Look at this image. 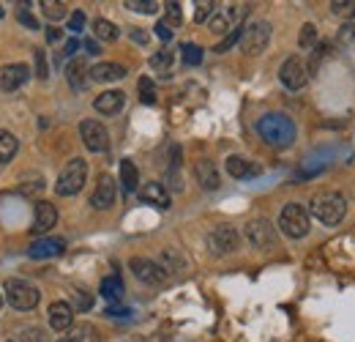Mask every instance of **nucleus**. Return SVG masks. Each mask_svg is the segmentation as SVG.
<instances>
[{"label":"nucleus","instance_id":"nucleus-1","mask_svg":"<svg viewBox=\"0 0 355 342\" xmlns=\"http://www.w3.org/2000/svg\"><path fill=\"white\" fill-rule=\"evenodd\" d=\"M257 134L273 148H287L295 142V124L282 113H268L257 121Z\"/></svg>","mask_w":355,"mask_h":342},{"label":"nucleus","instance_id":"nucleus-2","mask_svg":"<svg viewBox=\"0 0 355 342\" xmlns=\"http://www.w3.org/2000/svg\"><path fill=\"white\" fill-rule=\"evenodd\" d=\"M311 214H314V219H320L322 225L334 227V225H339V222L345 219V214H347V203H345V197L336 195V192H322V195L314 197V203H311Z\"/></svg>","mask_w":355,"mask_h":342},{"label":"nucleus","instance_id":"nucleus-3","mask_svg":"<svg viewBox=\"0 0 355 342\" xmlns=\"http://www.w3.org/2000/svg\"><path fill=\"white\" fill-rule=\"evenodd\" d=\"M85 178H88V165H85V159H71L60 175H58V184H55V192L60 195V197H71V195H77L83 186H85Z\"/></svg>","mask_w":355,"mask_h":342},{"label":"nucleus","instance_id":"nucleus-4","mask_svg":"<svg viewBox=\"0 0 355 342\" xmlns=\"http://www.w3.org/2000/svg\"><path fill=\"white\" fill-rule=\"evenodd\" d=\"M279 227L284 236L290 238H304L309 233V211L298 203H290L282 209V216H279Z\"/></svg>","mask_w":355,"mask_h":342},{"label":"nucleus","instance_id":"nucleus-5","mask_svg":"<svg viewBox=\"0 0 355 342\" xmlns=\"http://www.w3.org/2000/svg\"><path fill=\"white\" fill-rule=\"evenodd\" d=\"M3 291H6V299L14 309L25 312V309H33L39 304V291L25 279H6Z\"/></svg>","mask_w":355,"mask_h":342},{"label":"nucleus","instance_id":"nucleus-6","mask_svg":"<svg viewBox=\"0 0 355 342\" xmlns=\"http://www.w3.org/2000/svg\"><path fill=\"white\" fill-rule=\"evenodd\" d=\"M268 42H270V25L268 22H254L241 33V49L246 55H260L268 47Z\"/></svg>","mask_w":355,"mask_h":342},{"label":"nucleus","instance_id":"nucleus-7","mask_svg":"<svg viewBox=\"0 0 355 342\" xmlns=\"http://www.w3.org/2000/svg\"><path fill=\"white\" fill-rule=\"evenodd\" d=\"M249 14V6L246 3H235V6H227V11H219L211 17V31L214 33H232L235 28H241V19Z\"/></svg>","mask_w":355,"mask_h":342},{"label":"nucleus","instance_id":"nucleus-8","mask_svg":"<svg viewBox=\"0 0 355 342\" xmlns=\"http://www.w3.org/2000/svg\"><path fill=\"white\" fill-rule=\"evenodd\" d=\"M279 80L282 86L290 88V90H301L309 80V72H306V63L301 58H287L279 69Z\"/></svg>","mask_w":355,"mask_h":342},{"label":"nucleus","instance_id":"nucleus-9","mask_svg":"<svg viewBox=\"0 0 355 342\" xmlns=\"http://www.w3.org/2000/svg\"><path fill=\"white\" fill-rule=\"evenodd\" d=\"M208 247L214 255H230L238 250V233L235 227L230 225H216L211 233H208Z\"/></svg>","mask_w":355,"mask_h":342},{"label":"nucleus","instance_id":"nucleus-10","mask_svg":"<svg viewBox=\"0 0 355 342\" xmlns=\"http://www.w3.org/2000/svg\"><path fill=\"white\" fill-rule=\"evenodd\" d=\"M80 137L93 154H101V151L110 148V134H107L104 124H98V121H83L80 124Z\"/></svg>","mask_w":355,"mask_h":342},{"label":"nucleus","instance_id":"nucleus-11","mask_svg":"<svg viewBox=\"0 0 355 342\" xmlns=\"http://www.w3.org/2000/svg\"><path fill=\"white\" fill-rule=\"evenodd\" d=\"M246 238H249L252 247L268 250V247L276 241V230H273V225H270L268 219H254V222L246 225Z\"/></svg>","mask_w":355,"mask_h":342},{"label":"nucleus","instance_id":"nucleus-12","mask_svg":"<svg viewBox=\"0 0 355 342\" xmlns=\"http://www.w3.org/2000/svg\"><path fill=\"white\" fill-rule=\"evenodd\" d=\"M129 266H132L134 277H137L139 282H148V285H159V282H164V268H162L159 263L148 260V257H132Z\"/></svg>","mask_w":355,"mask_h":342},{"label":"nucleus","instance_id":"nucleus-13","mask_svg":"<svg viewBox=\"0 0 355 342\" xmlns=\"http://www.w3.org/2000/svg\"><path fill=\"white\" fill-rule=\"evenodd\" d=\"M28 77H31V69L25 63H11V66H6L0 72V90L3 93H14V90H19L28 83Z\"/></svg>","mask_w":355,"mask_h":342},{"label":"nucleus","instance_id":"nucleus-14","mask_svg":"<svg viewBox=\"0 0 355 342\" xmlns=\"http://www.w3.org/2000/svg\"><path fill=\"white\" fill-rule=\"evenodd\" d=\"M112 203H115V178L112 175H101L98 184H96V189H93V195H90V206L98 209V211H104Z\"/></svg>","mask_w":355,"mask_h":342},{"label":"nucleus","instance_id":"nucleus-15","mask_svg":"<svg viewBox=\"0 0 355 342\" xmlns=\"http://www.w3.org/2000/svg\"><path fill=\"white\" fill-rule=\"evenodd\" d=\"M46 312H49V326H52L55 332H69V329H71V323H74V309H71V304H66V301H52Z\"/></svg>","mask_w":355,"mask_h":342},{"label":"nucleus","instance_id":"nucleus-16","mask_svg":"<svg viewBox=\"0 0 355 342\" xmlns=\"http://www.w3.org/2000/svg\"><path fill=\"white\" fill-rule=\"evenodd\" d=\"M123 104H126L123 90H104V93L96 96V101H93L96 113H101V115H118V113L123 110Z\"/></svg>","mask_w":355,"mask_h":342},{"label":"nucleus","instance_id":"nucleus-17","mask_svg":"<svg viewBox=\"0 0 355 342\" xmlns=\"http://www.w3.org/2000/svg\"><path fill=\"white\" fill-rule=\"evenodd\" d=\"M63 250H66V241L63 238H39V241H33L31 244V250H28V255L33 257V260H46V257H58L63 255Z\"/></svg>","mask_w":355,"mask_h":342},{"label":"nucleus","instance_id":"nucleus-18","mask_svg":"<svg viewBox=\"0 0 355 342\" xmlns=\"http://www.w3.org/2000/svg\"><path fill=\"white\" fill-rule=\"evenodd\" d=\"M139 197H142L145 203L156 206V209H170V192H167L162 184H156V181L145 184V186L139 189Z\"/></svg>","mask_w":355,"mask_h":342},{"label":"nucleus","instance_id":"nucleus-19","mask_svg":"<svg viewBox=\"0 0 355 342\" xmlns=\"http://www.w3.org/2000/svg\"><path fill=\"white\" fill-rule=\"evenodd\" d=\"M58 222V209L52 203H36V222H33V233L42 236L46 230H52V225Z\"/></svg>","mask_w":355,"mask_h":342},{"label":"nucleus","instance_id":"nucleus-20","mask_svg":"<svg viewBox=\"0 0 355 342\" xmlns=\"http://www.w3.org/2000/svg\"><path fill=\"white\" fill-rule=\"evenodd\" d=\"M123 77H126V69L118 63H98L90 69V80H96V83H115Z\"/></svg>","mask_w":355,"mask_h":342},{"label":"nucleus","instance_id":"nucleus-21","mask_svg":"<svg viewBox=\"0 0 355 342\" xmlns=\"http://www.w3.org/2000/svg\"><path fill=\"white\" fill-rule=\"evenodd\" d=\"M194 175H197V181H200L202 189H219V172H216L211 159H200L194 165Z\"/></svg>","mask_w":355,"mask_h":342},{"label":"nucleus","instance_id":"nucleus-22","mask_svg":"<svg viewBox=\"0 0 355 342\" xmlns=\"http://www.w3.org/2000/svg\"><path fill=\"white\" fill-rule=\"evenodd\" d=\"M66 77H69V86L74 88V90H83V88L88 86L90 69L85 66L83 58H74V60L69 63V69H66Z\"/></svg>","mask_w":355,"mask_h":342},{"label":"nucleus","instance_id":"nucleus-23","mask_svg":"<svg viewBox=\"0 0 355 342\" xmlns=\"http://www.w3.org/2000/svg\"><path fill=\"white\" fill-rule=\"evenodd\" d=\"M227 172H230L232 178L243 181V178L257 175L260 168H257V165H249V159H243V156H230V159H227Z\"/></svg>","mask_w":355,"mask_h":342},{"label":"nucleus","instance_id":"nucleus-24","mask_svg":"<svg viewBox=\"0 0 355 342\" xmlns=\"http://www.w3.org/2000/svg\"><path fill=\"white\" fill-rule=\"evenodd\" d=\"M17 148H19V142H17V137H14L11 131H6V129H0V165H6V162H11V159H14V154H17Z\"/></svg>","mask_w":355,"mask_h":342},{"label":"nucleus","instance_id":"nucleus-25","mask_svg":"<svg viewBox=\"0 0 355 342\" xmlns=\"http://www.w3.org/2000/svg\"><path fill=\"white\" fill-rule=\"evenodd\" d=\"M137 181H139V172L134 168V162L132 159H123L121 162V186H123L126 195H132L134 189H137Z\"/></svg>","mask_w":355,"mask_h":342},{"label":"nucleus","instance_id":"nucleus-26","mask_svg":"<svg viewBox=\"0 0 355 342\" xmlns=\"http://www.w3.org/2000/svg\"><path fill=\"white\" fill-rule=\"evenodd\" d=\"M69 342H98V332L90 323H74L69 329Z\"/></svg>","mask_w":355,"mask_h":342},{"label":"nucleus","instance_id":"nucleus-27","mask_svg":"<svg viewBox=\"0 0 355 342\" xmlns=\"http://www.w3.org/2000/svg\"><path fill=\"white\" fill-rule=\"evenodd\" d=\"M101 296L110 301H118L123 296V282H121V277H104V282H101Z\"/></svg>","mask_w":355,"mask_h":342},{"label":"nucleus","instance_id":"nucleus-28","mask_svg":"<svg viewBox=\"0 0 355 342\" xmlns=\"http://www.w3.org/2000/svg\"><path fill=\"white\" fill-rule=\"evenodd\" d=\"M93 33H96V39H101V42H115V39L121 36V31H118L110 19H96V22H93Z\"/></svg>","mask_w":355,"mask_h":342},{"label":"nucleus","instance_id":"nucleus-29","mask_svg":"<svg viewBox=\"0 0 355 342\" xmlns=\"http://www.w3.org/2000/svg\"><path fill=\"white\" fill-rule=\"evenodd\" d=\"M150 66H153V72H159L162 77H167V74H170V69H173V52H170V49L156 52V55L150 58Z\"/></svg>","mask_w":355,"mask_h":342},{"label":"nucleus","instance_id":"nucleus-30","mask_svg":"<svg viewBox=\"0 0 355 342\" xmlns=\"http://www.w3.org/2000/svg\"><path fill=\"white\" fill-rule=\"evenodd\" d=\"M42 11H44V17H49L52 22H58V19L66 17V3H60V0H44L42 3Z\"/></svg>","mask_w":355,"mask_h":342},{"label":"nucleus","instance_id":"nucleus-31","mask_svg":"<svg viewBox=\"0 0 355 342\" xmlns=\"http://www.w3.org/2000/svg\"><path fill=\"white\" fill-rule=\"evenodd\" d=\"M71 301H74V304H71L74 312H88L90 304H93L90 293L88 291H83V288H74V291H71Z\"/></svg>","mask_w":355,"mask_h":342},{"label":"nucleus","instance_id":"nucleus-32","mask_svg":"<svg viewBox=\"0 0 355 342\" xmlns=\"http://www.w3.org/2000/svg\"><path fill=\"white\" fill-rule=\"evenodd\" d=\"M139 99H142V104H153L156 101V86H153V80H148V77H139Z\"/></svg>","mask_w":355,"mask_h":342},{"label":"nucleus","instance_id":"nucleus-33","mask_svg":"<svg viewBox=\"0 0 355 342\" xmlns=\"http://www.w3.org/2000/svg\"><path fill=\"white\" fill-rule=\"evenodd\" d=\"M19 342H49V334L42 326H28V329H22Z\"/></svg>","mask_w":355,"mask_h":342},{"label":"nucleus","instance_id":"nucleus-34","mask_svg":"<svg viewBox=\"0 0 355 342\" xmlns=\"http://www.w3.org/2000/svg\"><path fill=\"white\" fill-rule=\"evenodd\" d=\"M180 55H183V63H186V66H197V63L202 60V49H200L197 44H183V47H180Z\"/></svg>","mask_w":355,"mask_h":342},{"label":"nucleus","instance_id":"nucleus-35","mask_svg":"<svg viewBox=\"0 0 355 342\" xmlns=\"http://www.w3.org/2000/svg\"><path fill=\"white\" fill-rule=\"evenodd\" d=\"M331 11L336 17H342V19H350V17H355V0H334Z\"/></svg>","mask_w":355,"mask_h":342},{"label":"nucleus","instance_id":"nucleus-36","mask_svg":"<svg viewBox=\"0 0 355 342\" xmlns=\"http://www.w3.org/2000/svg\"><path fill=\"white\" fill-rule=\"evenodd\" d=\"M123 6L132 11H139V14H156L159 11V3H153V0H126Z\"/></svg>","mask_w":355,"mask_h":342},{"label":"nucleus","instance_id":"nucleus-37","mask_svg":"<svg viewBox=\"0 0 355 342\" xmlns=\"http://www.w3.org/2000/svg\"><path fill=\"white\" fill-rule=\"evenodd\" d=\"M298 44H301V49H311V47L317 44V28H314L311 22H306V25L301 28V39H298Z\"/></svg>","mask_w":355,"mask_h":342},{"label":"nucleus","instance_id":"nucleus-38","mask_svg":"<svg viewBox=\"0 0 355 342\" xmlns=\"http://www.w3.org/2000/svg\"><path fill=\"white\" fill-rule=\"evenodd\" d=\"M211 14H216V3H214V0L197 3V11H194V19H197V22H205Z\"/></svg>","mask_w":355,"mask_h":342},{"label":"nucleus","instance_id":"nucleus-39","mask_svg":"<svg viewBox=\"0 0 355 342\" xmlns=\"http://www.w3.org/2000/svg\"><path fill=\"white\" fill-rule=\"evenodd\" d=\"M183 22V11H180V3H167V25L178 28Z\"/></svg>","mask_w":355,"mask_h":342},{"label":"nucleus","instance_id":"nucleus-40","mask_svg":"<svg viewBox=\"0 0 355 342\" xmlns=\"http://www.w3.org/2000/svg\"><path fill=\"white\" fill-rule=\"evenodd\" d=\"M17 19H19V22L25 25V28H31V31H36V28H39L36 17H33V14H31V11L25 8V6H19V8H17Z\"/></svg>","mask_w":355,"mask_h":342},{"label":"nucleus","instance_id":"nucleus-41","mask_svg":"<svg viewBox=\"0 0 355 342\" xmlns=\"http://www.w3.org/2000/svg\"><path fill=\"white\" fill-rule=\"evenodd\" d=\"M83 28H85V14H83V11H74V14L69 17V31H71V33H80Z\"/></svg>","mask_w":355,"mask_h":342},{"label":"nucleus","instance_id":"nucleus-42","mask_svg":"<svg viewBox=\"0 0 355 342\" xmlns=\"http://www.w3.org/2000/svg\"><path fill=\"white\" fill-rule=\"evenodd\" d=\"M241 33H243V31H241V28H235V31H232V33H230V36H227L222 44H216V52H227L232 44L241 42Z\"/></svg>","mask_w":355,"mask_h":342},{"label":"nucleus","instance_id":"nucleus-43","mask_svg":"<svg viewBox=\"0 0 355 342\" xmlns=\"http://www.w3.org/2000/svg\"><path fill=\"white\" fill-rule=\"evenodd\" d=\"M36 74H39V80H46L49 77V69H46V55L39 49L36 52Z\"/></svg>","mask_w":355,"mask_h":342},{"label":"nucleus","instance_id":"nucleus-44","mask_svg":"<svg viewBox=\"0 0 355 342\" xmlns=\"http://www.w3.org/2000/svg\"><path fill=\"white\" fill-rule=\"evenodd\" d=\"M156 36H159L162 42H170V39H173V28H170L167 22H159V25H156Z\"/></svg>","mask_w":355,"mask_h":342},{"label":"nucleus","instance_id":"nucleus-45","mask_svg":"<svg viewBox=\"0 0 355 342\" xmlns=\"http://www.w3.org/2000/svg\"><path fill=\"white\" fill-rule=\"evenodd\" d=\"M342 42H345V44H355V25H347V28H342Z\"/></svg>","mask_w":355,"mask_h":342},{"label":"nucleus","instance_id":"nucleus-46","mask_svg":"<svg viewBox=\"0 0 355 342\" xmlns=\"http://www.w3.org/2000/svg\"><path fill=\"white\" fill-rule=\"evenodd\" d=\"M60 28H46V42L49 44H55V42H60Z\"/></svg>","mask_w":355,"mask_h":342},{"label":"nucleus","instance_id":"nucleus-47","mask_svg":"<svg viewBox=\"0 0 355 342\" xmlns=\"http://www.w3.org/2000/svg\"><path fill=\"white\" fill-rule=\"evenodd\" d=\"M107 315H110V318H118V315L123 318V315H129V309H126V307H110Z\"/></svg>","mask_w":355,"mask_h":342},{"label":"nucleus","instance_id":"nucleus-48","mask_svg":"<svg viewBox=\"0 0 355 342\" xmlns=\"http://www.w3.org/2000/svg\"><path fill=\"white\" fill-rule=\"evenodd\" d=\"M77 49H80V42H77V39H71V42L66 44V49H63V52H66V55H74Z\"/></svg>","mask_w":355,"mask_h":342},{"label":"nucleus","instance_id":"nucleus-49","mask_svg":"<svg viewBox=\"0 0 355 342\" xmlns=\"http://www.w3.org/2000/svg\"><path fill=\"white\" fill-rule=\"evenodd\" d=\"M85 49H88L90 55H98V52H101V49H98V44L93 42V39H88V42H85Z\"/></svg>","mask_w":355,"mask_h":342},{"label":"nucleus","instance_id":"nucleus-50","mask_svg":"<svg viewBox=\"0 0 355 342\" xmlns=\"http://www.w3.org/2000/svg\"><path fill=\"white\" fill-rule=\"evenodd\" d=\"M134 42L145 44V42H148V36H145V33H139V31H137V33H134Z\"/></svg>","mask_w":355,"mask_h":342},{"label":"nucleus","instance_id":"nucleus-51","mask_svg":"<svg viewBox=\"0 0 355 342\" xmlns=\"http://www.w3.org/2000/svg\"><path fill=\"white\" fill-rule=\"evenodd\" d=\"M0 17H3V8H0Z\"/></svg>","mask_w":355,"mask_h":342},{"label":"nucleus","instance_id":"nucleus-52","mask_svg":"<svg viewBox=\"0 0 355 342\" xmlns=\"http://www.w3.org/2000/svg\"><path fill=\"white\" fill-rule=\"evenodd\" d=\"M0 304H3V299H0Z\"/></svg>","mask_w":355,"mask_h":342},{"label":"nucleus","instance_id":"nucleus-53","mask_svg":"<svg viewBox=\"0 0 355 342\" xmlns=\"http://www.w3.org/2000/svg\"><path fill=\"white\" fill-rule=\"evenodd\" d=\"M66 342H69V340H66Z\"/></svg>","mask_w":355,"mask_h":342}]
</instances>
